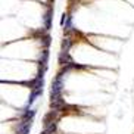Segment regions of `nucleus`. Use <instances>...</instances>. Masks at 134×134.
I'll return each instance as SVG.
<instances>
[{
  "label": "nucleus",
  "mask_w": 134,
  "mask_h": 134,
  "mask_svg": "<svg viewBox=\"0 0 134 134\" xmlns=\"http://www.w3.org/2000/svg\"><path fill=\"white\" fill-rule=\"evenodd\" d=\"M63 75L58 74L56 78L53 80L52 83V88H50V102H58V100H62V93H63Z\"/></svg>",
  "instance_id": "obj_1"
},
{
  "label": "nucleus",
  "mask_w": 134,
  "mask_h": 134,
  "mask_svg": "<svg viewBox=\"0 0 134 134\" xmlns=\"http://www.w3.org/2000/svg\"><path fill=\"white\" fill-rule=\"evenodd\" d=\"M43 94V87H40V88H34V90H31V96H30V99L27 100V106H31L32 103H34V100H36L38 96Z\"/></svg>",
  "instance_id": "obj_2"
},
{
  "label": "nucleus",
  "mask_w": 134,
  "mask_h": 134,
  "mask_svg": "<svg viewBox=\"0 0 134 134\" xmlns=\"http://www.w3.org/2000/svg\"><path fill=\"white\" fill-rule=\"evenodd\" d=\"M52 15H53V10H52V9H47L46 13H44L43 24H44V28H46V30H50V27H52V18H53Z\"/></svg>",
  "instance_id": "obj_3"
},
{
  "label": "nucleus",
  "mask_w": 134,
  "mask_h": 134,
  "mask_svg": "<svg viewBox=\"0 0 134 134\" xmlns=\"http://www.w3.org/2000/svg\"><path fill=\"white\" fill-rule=\"evenodd\" d=\"M47 62H49V50L46 49V50L41 52V55H40V66H43L47 69Z\"/></svg>",
  "instance_id": "obj_4"
},
{
  "label": "nucleus",
  "mask_w": 134,
  "mask_h": 134,
  "mask_svg": "<svg viewBox=\"0 0 134 134\" xmlns=\"http://www.w3.org/2000/svg\"><path fill=\"white\" fill-rule=\"evenodd\" d=\"M72 46V40L71 38H63L62 41V46H60V52H69V49H71Z\"/></svg>",
  "instance_id": "obj_5"
},
{
  "label": "nucleus",
  "mask_w": 134,
  "mask_h": 134,
  "mask_svg": "<svg viewBox=\"0 0 134 134\" xmlns=\"http://www.w3.org/2000/svg\"><path fill=\"white\" fill-rule=\"evenodd\" d=\"M66 19H68V15H66V13H63L62 18H60V27H65V24H66Z\"/></svg>",
  "instance_id": "obj_6"
}]
</instances>
